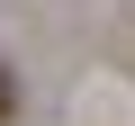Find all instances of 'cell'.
<instances>
[{"label":"cell","instance_id":"cell-1","mask_svg":"<svg viewBox=\"0 0 135 126\" xmlns=\"http://www.w3.org/2000/svg\"><path fill=\"white\" fill-rule=\"evenodd\" d=\"M0 117H18V81H9V63H0Z\"/></svg>","mask_w":135,"mask_h":126}]
</instances>
